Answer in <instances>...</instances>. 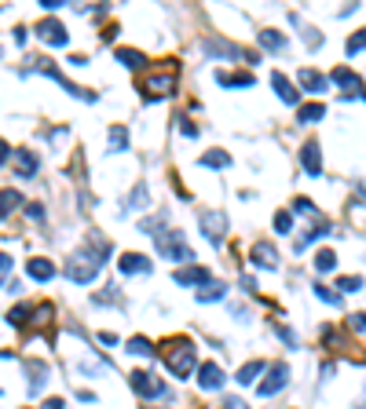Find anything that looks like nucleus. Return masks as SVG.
<instances>
[{
    "instance_id": "nucleus-1",
    "label": "nucleus",
    "mask_w": 366,
    "mask_h": 409,
    "mask_svg": "<svg viewBox=\"0 0 366 409\" xmlns=\"http://www.w3.org/2000/svg\"><path fill=\"white\" fill-rule=\"evenodd\" d=\"M161 358H165V365H168V373H172V377H180V380H187L190 369L198 365V358H195V343H190L187 336H172V340H165V343H161Z\"/></svg>"
},
{
    "instance_id": "nucleus-46",
    "label": "nucleus",
    "mask_w": 366,
    "mask_h": 409,
    "mask_svg": "<svg viewBox=\"0 0 366 409\" xmlns=\"http://www.w3.org/2000/svg\"><path fill=\"white\" fill-rule=\"evenodd\" d=\"M99 343H103V348H114L118 336H114V333H99Z\"/></svg>"
},
{
    "instance_id": "nucleus-13",
    "label": "nucleus",
    "mask_w": 366,
    "mask_h": 409,
    "mask_svg": "<svg viewBox=\"0 0 366 409\" xmlns=\"http://www.w3.org/2000/svg\"><path fill=\"white\" fill-rule=\"evenodd\" d=\"M300 165H304L308 176H322V154H319V143H304L300 146Z\"/></svg>"
},
{
    "instance_id": "nucleus-18",
    "label": "nucleus",
    "mask_w": 366,
    "mask_h": 409,
    "mask_svg": "<svg viewBox=\"0 0 366 409\" xmlns=\"http://www.w3.org/2000/svg\"><path fill=\"white\" fill-rule=\"evenodd\" d=\"M106 143H110V146H106L110 154H125V150H128V132H125L121 124H110V132H106Z\"/></svg>"
},
{
    "instance_id": "nucleus-10",
    "label": "nucleus",
    "mask_w": 366,
    "mask_h": 409,
    "mask_svg": "<svg viewBox=\"0 0 366 409\" xmlns=\"http://www.w3.org/2000/svg\"><path fill=\"white\" fill-rule=\"evenodd\" d=\"M198 384H202V391H220L227 384V377L217 362H205V365H198Z\"/></svg>"
},
{
    "instance_id": "nucleus-43",
    "label": "nucleus",
    "mask_w": 366,
    "mask_h": 409,
    "mask_svg": "<svg viewBox=\"0 0 366 409\" xmlns=\"http://www.w3.org/2000/svg\"><path fill=\"white\" fill-rule=\"evenodd\" d=\"M26 216H30V220H45V205H37V201L26 205Z\"/></svg>"
},
{
    "instance_id": "nucleus-7",
    "label": "nucleus",
    "mask_w": 366,
    "mask_h": 409,
    "mask_svg": "<svg viewBox=\"0 0 366 409\" xmlns=\"http://www.w3.org/2000/svg\"><path fill=\"white\" fill-rule=\"evenodd\" d=\"M286 384H290V365H286V362H275L271 369H268V377H264V384L256 387V391H261L264 398H271V395L282 391Z\"/></svg>"
},
{
    "instance_id": "nucleus-8",
    "label": "nucleus",
    "mask_w": 366,
    "mask_h": 409,
    "mask_svg": "<svg viewBox=\"0 0 366 409\" xmlns=\"http://www.w3.org/2000/svg\"><path fill=\"white\" fill-rule=\"evenodd\" d=\"M249 260L256 263V267H264V271H278V249L271 245V242H256L253 249H249Z\"/></svg>"
},
{
    "instance_id": "nucleus-29",
    "label": "nucleus",
    "mask_w": 366,
    "mask_h": 409,
    "mask_svg": "<svg viewBox=\"0 0 366 409\" xmlns=\"http://www.w3.org/2000/svg\"><path fill=\"white\" fill-rule=\"evenodd\" d=\"M261 45H264L268 52H286V37L275 33V30H261Z\"/></svg>"
},
{
    "instance_id": "nucleus-9",
    "label": "nucleus",
    "mask_w": 366,
    "mask_h": 409,
    "mask_svg": "<svg viewBox=\"0 0 366 409\" xmlns=\"http://www.w3.org/2000/svg\"><path fill=\"white\" fill-rule=\"evenodd\" d=\"M37 37L40 40H48V45H55V48H67V26L62 23H55V18H40V26H37Z\"/></svg>"
},
{
    "instance_id": "nucleus-41",
    "label": "nucleus",
    "mask_w": 366,
    "mask_h": 409,
    "mask_svg": "<svg viewBox=\"0 0 366 409\" xmlns=\"http://www.w3.org/2000/svg\"><path fill=\"white\" fill-rule=\"evenodd\" d=\"M8 274H11V256H8V252H0V282H4Z\"/></svg>"
},
{
    "instance_id": "nucleus-30",
    "label": "nucleus",
    "mask_w": 366,
    "mask_h": 409,
    "mask_svg": "<svg viewBox=\"0 0 366 409\" xmlns=\"http://www.w3.org/2000/svg\"><path fill=\"white\" fill-rule=\"evenodd\" d=\"M205 48H209L212 55H227V59H239V55H242L234 45H227V40H205Z\"/></svg>"
},
{
    "instance_id": "nucleus-2",
    "label": "nucleus",
    "mask_w": 366,
    "mask_h": 409,
    "mask_svg": "<svg viewBox=\"0 0 366 409\" xmlns=\"http://www.w3.org/2000/svg\"><path fill=\"white\" fill-rule=\"evenodd\" d=\"M99 271H103V260H99L92 249H77V252L70 256V263H67V278H70L74 285H88V282H96Z\"/></svg>"
},
{
    "instance_id": "nucleus-36",
    "label": "nucleus",
    "mask_w": 366,
    "mask_h": 409,
    "mask_svg": "<svg viewBox=\"0 0 366 409\" xmlns=\"http://www.w3.org/2000/svg\"><path fill=\"white\" fill-rule=\"evenodd\" d=\"M290 227H293V212H286V208H282V212H275V230H278V234H286Z\"/></svg>"
},
{
    "instance_id": "nucleus-15",
    "label": "nucleus",
    "mask_w": 366,
    "mask_h": 409,
    "mask_svg": "<svg viewBox=\"0 0 366 409\" xmlns=\"http://www.w3.org/2000/svg\"><path fill=\"white\" fill-rule=\"evenodd\" d=\"M118 267H121V274H150V260L139 252H125L118 260Z\"/></svg>"
},
{
    "instance_id": "nucleus-25",
    "label": "nucleus",
    "mask_w": 366,
    "mask_h": 409,
    "mask_svg": "<svg viewBox=\"0 0 366 409\" xmlns=\"http://www.w3.org/2000/svg\"><path fill=\"white\" fill-rule=\"evenodd\" d=\"M261 373H264V362H246L234 380H239L242 387H249V384H256V377H261Z\"/></svg>"
},
{
    "instance_id": "nucleus-12",
    "label": "nucleus",
    "mask_w": 366,
    "mask_h": 409,
    "mask_svg": "<svg viewBox=\"0 0 366 409\" xmlns=\"http://www.w3.org/2000/svg\"><path fill=\"white\" fill-rule=\"evenodd\" d=\"M37 168H40V158L33 154V150H15V172H18V179H33L37 176Z\"/></svg>"
},
{
    "instance_id": "nucleus-5",
    "label": "nucleus",
    "mask_w": 366,
    "mask_h": 409,
    "mask_svg": "<svg viewBox=\"0 0 366 409\" xmlns=\"http://www.w3.org/2000/svg\"><path fill=\"white\" fill-rule=\"evenodd\" d=\"M128 384H132V391H136L139 398H165V395H168L165 384H161L158 377H150L147 369H136L132 377H128Z\"/></svg>"
},
{
    "instance_id": "nucleus-45",
    "label": "nucleus",
    "mask_w": 366,
    "mask_h": 409,
    "mask_svg": "<svg viewBox=\"0 0 366 409\" xmlns=\"http://www.w3.org/2000/svg\"><path fill=\"white\" fill-rule=\"evenodd\" d=\"M62 4H67V0H40V8H45V11H59Z\"/></svg>"
},
{
    "instance_id": "nucleus-31",
    "label": "nucleus",
    "mask_w": 366,
    "mask_h": 409,
    "mask_svg": "<svg viewBox=\"0 0 366 409\" xmlns=\"http://www.w3.org/2000/svg\"><path fill=\"white\" fill-rule=\"evenodd\" d=\"M205 168H227L231 165V154H224V150H209V154L202 158Z\"/></svg>"
},
{
    "instance_id": "nucleus-26",
    "label": "nucleus",
    "mask_w": 366,
    "mask_h": 409,
    "mask_svg": "<svg viewBox=\"0 0 366 409\" xmlns=\"http://www.w3.org/2000/svg\"><path fill=\"white\" fill-rule=\"evenodd\" d=\"M315 271H319V274L337 271V252H333V249H319V256H315Z\"/></svg>"
},
{
    "instance_id": "nucleus-39",
    "label": "nucleus",
    "mask_w": 366,
    "mask_h": 409,
    "mask_svg": "<svg viewBox=\"0 0 366 409\" xmlns=\"http://www.w3.org/2000/svg\"><path fill=\"white\" fill-rule=\"evenodd\" d=\"M293 212H300V216H315V205H311L308 198H297V201H293Z\"/></svg>"
},
{
    "instance_id": "nucleus-33",
    "label": "nucleus",
    "mask_w": 366,
    "mask_h": 409,
    "mask_svg": "<svg viewBox=\"0 0 366 409\" xmlns=\"http://www.w3.org/2000/svg\"><path fill=\"white\" fill-rule=\"evenodd\" d=\"M30 314H33V307H30V304H18V307H11L8 321H11V326H26V321H30Z\"/></svg>"
},
{
    "instance_id": "nucleus-24",
    "label": "nucleus",
    "mask_w": 366,
    "mask_h": 409,
    "mask_svg": "<svg viewBox=\"0 0 366 409\" xmlns=\"http://www.w3.org/2000/svg\"><path fill=\"white\" fill-rule=\"evenodd\" d=\"M224 88H253V73H217Z\"/></svg>"
},
{
    "instance_id": "nucleus-21",
    "label": "nucleus",
    "mask_w": 366,
    "mask_h": 409,
    "mask_svg": "<svg viewBox=\"0 0 366 409\" xmlns=\"http://www.w3.org/2000/svg\"><path fill=\"white\" fill-rule=\"evenodd\" d=\"M118 62L128 70H143L147 66V55L143 52H132V48H118Z\"/></svg>"
},
{
    "instance_id": "nucleus-32",
    "label": "nucleus",
    "mask_w": 366,
    "mask_h": 409,
    "mask_svg": "<svg viewBox=\"0 0 366 409\" xmlns=\"http://www.w3.org/2000/svg\"><path fill=\"white\" fill-rule=\"evenodd\" d=\"M366 48V26L362 30H355L352 37H348V45H344V52H348V55H359Z\"/></svg>"
},
{
    "instance_id": "nucleus-16",
    "label": "nucleus",
    "mask_w": 366,
    "mask_h": 409,
    "mask_svg": "<svg viewBox=\"0 0 366 409\" xmlns=\"http://www.w3.org/2000/svg\"><path fill=\"white\" fill-rule=\"evenodd\" d=\"M176 282L180 285H209L212 274L205 267H183V271H176Z\"/></svg>"
},
{
    "instance_id": "nucleus-22",
    "label": "nucleus",
    "mask_w": 366,
    "mask_h": 409,
    "mask_svg": "<svg viewBox=\"0 0 366 409\" xmlns=\"http://www.w3.org/2000/svg\"><path fill=\"white\" fill-rule=\"evenodd\" d=\"M322 117H326V106H322V102H308V106H300V114H297L300 124H315Z\"/></svg>"
},
{
    "instance_id": "nucleus-11",
    "label": "nucleus",
    "mask_w": 366,
    "mask_h": 409,
    "mask_svg": "<svg viewBox=\"0 0 366 409\" xmlns=\"http://www.w3.org/2000/svg\"><path fill=\"white\" fill-rule=\"evenodd\" d=\"M330 81L337 84L341 92H348V95H359V92H362V77H359L355 70H348V66H337Z\"/></svg>"
},
{
    "instance_id": "nucleus-44",
    "label": "nucleus",
    "mask_w": 366,
    "mask_h": 409,
    "mask_svg": "<svg viewBox=\"0 0 366 409\" xmlns=\"http://www.w3.org/2000/svg\"><path fill=\"white\" fill-rule=\"evenodd\" d=\"M304 40H308L311 48H322V37H319V30H311V26L304 30Z\"/></svg>"
},
{
    "instance_id": "nucleus-19",
    "label": "nucleus",
    "mask_w": 366,
    "mask_h": 409,
    "mask_svg": "<svg viewBox=\"0 0 366 409\" xmlns=\"http://www.w3.org/2000/svg\"><path fill=\"white\" fill-rule=\"evenodd\" d=\"M300 88L304 92H326V77H322L319 70H300Z\"/></svg>"
},
{
    "instance_id": "nucleus-4",
    "label": "nucleus",
    "mask_w": 366,
    "mask_h": 409,
    "mask_svg": "<svg viewBox=\"0 0 366 409\" xmlns=\"http://www.w3.org/2000/svg\"><path fill=\"white\" fill-rule=\"evenodd\" d=\"M139 92H143L147 99H165V95H172V92H176V66H168L165 73H150V77L139 84Z\"/></svg>"
},
{
    "instance_id": "nucleus-6",
    "label": "nucleus",
    "mask_w": 366,
    "mask_h": 409,
    "mask_svg": "<svg viewBox=\"0 0 366 409\" xmlns=\"http://www.w3.org/2000/svg\"><path fill=\"white\" fill-rule=\"evenodd\" d=\"M198 223H202V234L212 242V245H220L224 242V234H227V220H224V212H212V208H202L198 212Z\"/></svg>"
},
{
    "instance_id": "nucleus-40",
    "label": "nucleus",
    "mask_w": 366,
    "mask_h": 409,
    "mask_svg": "<svg viewBox=\"0 0 366 409\" xmlns=\"http://www.w3.org/2000/svg\"><path fill=\"white\" fill-rule=\"evenodd\" d=\"M180 132H183L187 139H195V136H198V124H190L187 117H180Z\"/></svg>"
},
{
    "instance_id": "nucleus-48",
    "label": "nucleus",
    "mask_w": 366,
    "mask_h": 409,
    "mask_svg": "<svg viewBox=\"0 0 366 409\" xmlns=\"http://www.w3.org/2000/svg\"><path fill=\"white\" fill-rule=\"evenodd\" d=\"M40 409H67V405H62V398H48V402L40 405Z\"/></svg>"
},
{
    "instance_id": "nucleus-20",
    "label": "nucleus",
    "mask_w": 366,
    "mask_h": 409,
    "mask_svg": "<svg viewBox=\"0 0 366 409\" xmlns=\"http://www.w3.org/2000/svg\"><path fill=\"white\" fill-rule=\"evenodd\" d=\"M26 369H30V395H40V384L48 380V365L45 362H30Z\"/></svg>"
},
{
    "instance_id": "nucleus-3",
    "label": "nucleus",
    "mask_w": 366,
    "mask_h": 409,
    "mask_svg": "<svg viewBox=\"0 0 366 409\" xmlns=\"http://www.w3.org/2000/svg\"><path fill=\"white\" fill-rule=\"evenodd\" d=\"M154 245H158V252L165 256V260H176V263H190L195 260V252H190V245L183 242V234H158L154 238Z\"/></svg>"
},
{
    "instance_id": "nucleus-42",
    "label": "nucleus",
    "mask_w": 366,
    "mask_h": 409,
    "mask_svg": "<svg viewBox=\"0 0 366 409\" xmlns=\"http://www.w3.org/2000/svg\"><path fill=\"white\" fill-rule=\"evenodd\" d=\"M275 336H282V340L290 343V348H297V336H293V333H290L286 326H275Z\"/></svg>"
},
{
    "instance_id": "nucleus-14",
    "label": "nucleus",
    "mask_w": 366,
    "mask_h": 409,
    "mask_svg": "<svg viewBox=\"0 0 366 409\" xmlns=\"http://www.w3.org/2000/svg\"><path fill=\"white\" fill-rule=\"evenodd\" d=\"M271 88L278 92V99H282V102H290V106H297V99H300V92L293 88V84H290V77L286 73H271Z\"/></svg>"
},
{
    "instance_id": "nucleus-37",
    "label": "nucleus",
    "mask_w": 366,
    "mask_h": 409,
    "mask_svg": "<svg viewBox=\"0 0 366 409\" xmlns=\"http://www.w3.org/2000/svg\"><path fill=\"white\" fill-rule=\"evenodd\" d=\"M128 205L147 208V186H143V183H136V190H132V198H128Z\"/></svg>"
},
{
    "instance_id": "nucleus-38",
    "label": "nucleus",
    "mask_w": 366,
    "mask_h": 409,
    "mask_svg": "<svg viewBox=\"0 0 366 409\" xmlns=\"http://www.w3.org/2000/svg\"><path fill=\"white\" fill-rule=\"evenodd\" d=\"M348 329H352V333H366V311H355V314L348 318Z\"/></svg>"
},
{
    "instance_id": "nucleus-47",
    "label": "nucleus",
    "mask_w": 366,
    "mask_h": 409,
    "mask_svg": "<svg viewBox=\"0 0 366 409\" xmlns=\"http://www.w3.org/2000/svg\"><path fill=\"white\" fill-rule=\"evenodd\" d=\"M8 158H11V146H8V143H4V139H0V165H4V161H8Z\"/></svg>"
},
{
    "instance_id": "nucleus-49",
    "label": "nucleus",
    "mask_w": 366,
    "mask_h": 409,
    "mask_svg": "<svg viewBox=\"0 0 366 409\" xmlns=\"http://www.w3.org/2000/svg\"><path fill=\"white\" fill-rule=\"evenodd\" d=\"M355 409H366V387H362V398H359V405Z\"/></svg>"
},
{
    "instance_id": "nucleus-34",
    "label": "nucleus",
    "mask_w": 366,
    "mask_h": 409,
    "mask_svg": "<svg viewBox=\"0 0 366 409\" xmlns=\"http://www.w3.org/2000/svg\"><path fill=\"white\" fill-rule=\"evenodd\" d=\"M337 289H341V292H359V289H362V278L344 274V278H337Z\"/></svg>"
},
{
    "instance_id": "nucleus-28",
    "label": "nucleus",
    "mask_w": 366,
    "mask_h": 409,
    "mask_svg": "<svg viewBox=\"0 0 366 409\" xmlns=\"http://www.w3.org/2000/svg\"><path fill=\"white\" fill-rule=\"evenodd\" d=\"M128 351L139 355V358H158L154 355V343H150L147 336H132V340H128Z\"/></svg>"
},
{
    "instance_id": "nucleus-35",
    "label": "nucleus",
    "mask_w": 366,
    "mask_h": 409,
    "mask_svg": "<svg viewBox=\"0 0 366 409\" xmlns=\"http://www.w3.org/2000/svg\"><path fill=\"white\" fill-rule=\"evenodd\" d=\"M315 296L322 300V304H330V307H337V304H341V296H337L333 289H326L322 282H315Z\"/></svg>"
},
{
    "instance_id": "nucleus-27",
    "label": "nucleus",
    "mask_w": 366,
    "mask_h": 409,
    "mask_svg": "<svg viewBox=\"0 0 366 409\" xmlns=\"http://www.w3.org/2000/svg\"><path fill=\"white\" fill-rule=\"evenodd\" d=\"M224 292H227L224 282H209V285H202L198 300H202V304H217V300H224Z\"/></svg>"
},
{
    "instance_id": "nucleus-17",
    "label": "nucleus",
    "mask_w": 366,
    "mask_h": 409,
    "mask_svg": "<svg viewBox=\"0 0 366 409\" xmlns=\"http://www.w3.org/2000/svg\"><path fill=\"white\" fill-rule=\"evenodd\" d=\"M26 274L33 278V282H52V278H55V263H52V260H40V256H33L30 267H26Z\"/></svg>"
},
{
    "instance_id": "nucleus-23",
    "label": "nucleus",
    "mask_w": 366,
    "mask_h": 409,
    "mask_svg": "<svg viewBox=\"0 0 366 409\" xmlns=\"http://www.w3.org/2000/svg\"><path fill=\"white\" fill-rule=\"evenodd\" d=\"M18 205H23V194H18V190H11V186L0 190V216H11Z\"/></svg>"
}]
</instances>
